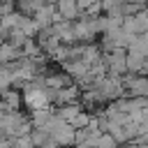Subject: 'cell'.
Listing matches in <instances>:
<instances>
[{
    "label": "cell",
    "instance_id": "6da1fadb",
    "mask_svg": "<svg viewBox=\"0 0 148 148\" xmlns=\"http://www.w3.org/2000/svg\"><path fill=\"white\" fill-rule=\"evenodd\" d=\"M25 102H28V106L37 109V106H42V104L46 102V95H44L42 90H28V92H25Z\"/></svg>",
    "mask_w": 148,
    "mask_h": 148
},
{
    "label": "cell",
    "instance_id": "7a4b0ae2",
    "mask_svg": "<svg viewBox=\"0 0 148 148\" xmlns=\"http://www.w3.org/2000/svg\"><path fill=\"white\" fill-rule=\"evenodd\" d=\"M16 46L12 44V42H2L0 44V62H9V60H14L16 58Z\"/></svg>",
    "mask_w": 148,
    "mask_h": 148
}]
</instances>
